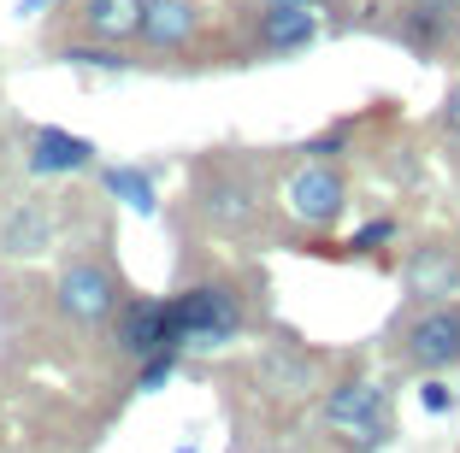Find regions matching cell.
<instances>
[{"mask_svg":"<svg viewBox=\"0 0 460 453\" xmlns=\"http://www.w3.org/2000/svg\"><path fill=\"white\" fill-rule=\"evenodd\" d=\"M243 330V307L225 283H201L165 301V342L172 347H218Z\"/></svg>","mask_w":460,"mask_h":453,"instance_id":"obj_1","label":"cell"},{"mask_svg":"<svg viewBox=\"0 0 460 453\" xmlns=\"http://www.w3.org/2000/svg\"><path fill=\"white\" fill-rule=\"evenodd\" d=\"M325 418L342 430V436H354L360 448H378L384 441V388L366 383V377H349L342 388H331Z\"/></svg>","mask_w":460,"mask_h":453,"instance_id":"obj_2","label":"cell"},{"mask_svg":"<svg viewBox=\"0 0 460 453\" xmlns=\"http://www.w3.org/2000/svg\"><path fill=\"white\" fill-rule=\"evenodd\" d=\"M112 307H119V283H112L107 266H95V259H77V266H66V277H59V312H66V318L101 324Z\"/></svg>","mask_w":460,"mask_h":453,"instance_id":"obj_3","label":"cell"},{"mask_svg":"<svg viewBox=\"0 0 460 453\" xmlns=\"http://www.w3.org/2000/svg\"><path fill=\"white\" fill-rule=\"evenodd\" d=\"M402 360L420 365V371H443V365H455L460 360V307L425 312V318L402 335Z\"/></svg>","mask_w":460,"mask_h":453,"instance_id":"obj_4","label":"cell"},{"mask_svg":"<svg viewBox=\"0 0 460 453\" xmlns=\"http://www.w3.org/2000/svg\"><path fill=\"white\" fill-rule=\"evenodd\" d=\"M342 200H349V188H342L337 165H307V171L289 177V213H296L301 224H313V230L337 224Z\"/></svg>","mask_w":460,"mask_h":453,"instance_id":"obj_5","label":"cell"},{"mask_svg":"<svg viewBox=\"0 0 460 453\" xmlns=\"http://www.w3.org/2000/svg\"><path fill=\"white\" fill-rule=\"evenodd\" d=\"M201 30V13L190 0H142V18H136V36L148 48H183V41Z\"/></svg>","mask_w":460,"mask_h":453,"instance_id":"obj_6","label":"cell"},{"mask_svg":"<svg viewBox=\"0 0 460 453\" xmlns=\"http://www.w3.org/2000/svg\"><path fill=\"white\" fill-rule=\"evenodd\" d=\"M83 165H95V142L66 135V130H36L30 135V171L36 177H66V171H83Z\"/></svg>","mask_w":460,"mask_h":453,"instance_id":"obj_7","label":"cell"},{"mask_svg":"<svg viewBox=\"0 0 460 453\" xmlns=\"http://www.w3.org/2000/svg\"><path fill=\"white\" fill-rule=\"evenodd\" d=\"M313 36H319L313 6H266V13H260V48H266V54H296Z\"/></svg>","mask_w":460,"mask_h":453,"instance_id":"obj_8","label":"cell"},{"mask_svg":"<svg viewBox=\"0 0 460 453\" xmlns=\"http://www.w3.org/2000/svg\"><path fill=\"white\" fill-rule=\"evenodd\" d=\"M119 347L124 353H154V347H172L165 342V301H124L119 312Z\"/></svg>","mask_w":460,"mask_h":453,"instance_id":"obj_9","label":"cell"},{"mask_svg":"<svg viewBox=\"0 0 460 453\" xmlns=\"http://www.w3.org/2000/svg\"><path fill=\"white\" fill-rule=\"evenodd\" d=\"M83 30L101 41H130L136 18H142V0H83Z\"/></svg>","mask_w":460,"mask_h":453,"instance_id":"obj_10","label":"cell"},{"mask_svg":"<svg viewBox=\"0 0 460 453\" xmlns=\"http://www.w3.org/2000/svg\"><path fill=\"white\" fill-rule=\"evenodd\" d=\"M460 283V271H455V259L443 254V248H425L413 266H407V289L413 294H425V301H437V294H448Z\"/></svg>","mask_w":460,"mask_h":453,"instance_id":"obj_11","label":"cell"},{"mask_svg":"<svg viewBox=\"0 0 460 453\" xmlns=\"http://www.w3.org/2000/svg\"><path fill=\"white\" fill-rule=\"evenodd\" d=\"M448 24H455V0H420V6H407V13H402V30L420 41V48H437Z\"/></svg>","mask_w":460,"mask_h":453,"instance_id":"obj_12","label":"cell"},{"mask_svg":"<svg viewBox=\"0 0 460 453\" xmlns=\"http://www.w3.org/2000/svg\"><path fill=\"white\" fill-rule=\"evenodd\" d=\"M207 218H213V224H248V218H254V188L248 183H213L207 188Z\"/></svg>","mask_w":460,"mask_h":453,"instance_id":"obj_13","label":"cell"},{"mask_svg":"<svg viewBox=\"0 0 460 453\" xmlns=\"http://www.w3.org/2000/svg\"><path fill=\"white\" fill-rule=\"evenodd\" d=\"M107 188L130 206V213H154V183L142 171H130V165H112L107 171Z\"/></svg>","mask_w":460,"mask_h":453,"instance_id":"obj_14","label":"cell"},{"mask_svg":"<svg viewBox=\"0 0 460 453\" xmlns=\"http://www.w3.org/2000/svg\"><path fill=\"white\" fill-rule=\"evenodd\" d=\"M266 377L278 383V395H301L313 383V365L296 360V353H278V360H266Z\"/></svg>","mask_w":460,"mask_h":453,"instance_id":"obj_15","label":"cell"},{"mask_svg":"<svg viewBox=\"0 0 460 453\" xmlns=\"http://www.w3.org/2000/svg\"><path fill=\"white\" fill-rule=\"evenodd\" d=\"M66 65H101V71H124V59L119 54H101V48H66Z\"/></svg>","mask_w":460,"mask_h":453,"instance_id":"obj_16","label":"cell"},{"mask_svg":"<svg viewBox=\"0 0 460 453\" xmlns=\"http://www.w3.org/2000/svg\"><path fill=\"white\" fill-rule=\"evenodd\" d=\"M390 236H395V218H372L366 230H354V248H360V254H372V248H384Z\"/></svg>","mask_w":460,"mask_h":453,"instance_id":"obj_17","label":"cell"},{"mask_svg":"<svg viewBox=\"0 0 460 453\" xmlns=\"http://www.w3.org/2000/svg\"><path fill=\"white\" fill-rule=\"evenodd\" d=\"M455 406V388H443V383H425V413H448Z\"/></svg>","mask_w":460,"mask_h":453,"instance_id":"obj_18","label":"cell"},{"mask_svg":"<svg viewBox=\"0 0 460 453\" xmlns=\"http://www.w3.org/2000/svg\"><path fill=\"white\" fill-rule=\"evenodd\" d=\"M443 130H455V135H460V83L448 89V100H443Z\"/></svg>","mask_w":460,"mask_h":453,"instance_id":"obj_19","label":"cell"},{"mask_svg":"<svg viewBox=\"0 0 460 453\" xmlns=\"http://www.w3.org/2000/svg\"><path fill=\"white\" fill-rule=\"evenodd\" d=\"M41 6H54V0H18V18H36Z\"/></svg>","mask_w":460,"mask_h":453,"instance_id":"obj_20","label":"cell"},{"mask_svg":"<svg viewBox=\"0 0 460 453\" xmlns=\"http://www.w3.org/2000/svg\"><path fill=\"white\" fill-rule=\"evenodd\" d=\"M260 6H313V0H260Z\"/></svg>","mask_w":460,"mask_h":453,"instance_id":"obj_21","label":"cell"},{"mask_svg":"<svg viewBox=\"0 0 460 453\" xmlns=\"http://www.w3.org/2000/svg\"><path fill=\"white\" fill-rule=\"evenodd\" d=\"M177 453H195V448H177Z\"/></svg>","mask_w":460,"mask_h":453,"instance_id":"obj_22","label":"cell"}]
</instances>
